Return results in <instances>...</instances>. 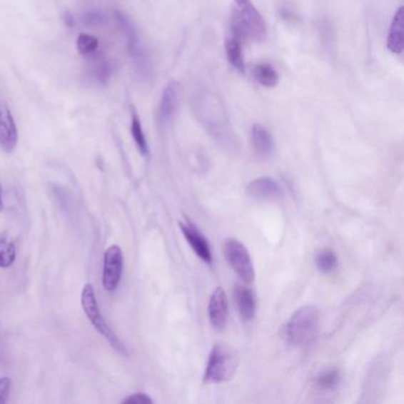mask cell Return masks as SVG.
I'll return each mask as SVG.
<instances>
[{
    "instance_id": "cell-1",
    "label": "cell",
    "mask_w": 404,
    "mask_h": 404,
    "mask_svg": "<svg viewBox=\"0 0 404 404\" xmlns=\"http://www.w3.org/2000/svg\"><path fill=\"white\" fill-rule=\"evenodd\" d=\"M231 34L242 41L262 42L267 37V25L251 0H235L231 12Z\"/></svg>"
},
{
    "instance_id": "cell-2",
    "label": "cell",
    "mask_w": 404,
    "mask_h": 404,
    "mask_svg": "<svg viewBox=\"0 0 404 404\" xmlns=\"http://www.w3.org/2000/svg\"><path fill=\"white\" fill-rule=\"evenodd\" d=\"M320 313L317 307L303 306L292 314L285 326V339L296 348L308 346L317 339Z\"/></svg>"
},
{
    "instance_id": "cell-3",
    "label": "cell",
    "mask_w": 404,
    "mask_h": 404,
    "mask_svg": "<svg viewBox=\"0 0 404 404\" xmlns=\"http://www.w3.org/2000/svg\"><path fill=\"white\" fill-rule=\"evenodd\" d=\"M238 366L236 352L229 346L217 344L210 352L209 360L204 373V382L208 384H220L231 380Z\"/></svg>"
},
{
    "instance_id": "cell-4",
    "label": "cell",
    "mask_w": 404,
    "mask_h": 404,
    "mask_svg": "<svg viewBox=\"0 0 404 404\" xmlns=\"http://www.w3.org/2000/svg\"><path fill=\"white\" fill-rule=\"evenodd\" d=\"M81 305H82V308H84V314L88 318V320L91 321V324L93 325V328L112 345L113 348H116V351L120 352L122 355H127V348L118 339L116 332L109 328L107 321L102 317L98 299L95 296L94 287L91 283L84 285V289H82Z\"/></svg>"
},
{
    "instance_id": "cell-5",
    "label": "cell",
    "mask_w": 404,
    "mask_h": 404,
    "mask_svg": "<svg viewBox=\"0 0 404 404\" xmlns=\"http://www.w3.org/2000/svg\"><path fill=\"white\" fill-rule=\"evenodd\" d=\"M223 251L228 263L237 276L243 283H253L255 279L254 265L246 246L236 238H228L224 242Z\"/></svg>"
},
{
    "instance_id": "cell-6",
    "label": "cell",
    "mask_w": 404,
    "mask_h": 404,
    "mask_svg": "<svg viewBox=\"0 0 404 404\" xmlns=\"http://www.w3.org/2000/svg\"><path fill=\"white\" fill-rule=\"evenodd\" d=\"M116 17L118 19V24L121 25L122 30L125 32L126 39H127V50H128L129 56L136 64V70L143 76H147L151 70L150 59L147 56L145 49L140 44L139 37H138L136 29L129 21L128 18L126 17L125 14L120 11H116Z\"/></svg>"
},
{
    "instance_id": "cell-7",
    "label": "cell",
    "mask_w": 404,
    "mask_h": 404,
    "mask_svg": "<svg viewBox=\"0 0 404 404\" xmlns=\"http://www.w3.org/2000/svg\"><path fill=\"white\" fill-rule=\"evenodd\" d=\"M123 271V255L118 246L107 248L103 255L102 269V286L108 293L116 292L121 281Z\"/></svg>"
},
{
    "instance_id": "cell-8",
    "label": "cell",
    "mask_w": 404,
    "mask_h": 404,
    "mask_svg": "<svg viewBox=\"0 0 404 404\" xmlns=\"http://www.w3.org/2000/svg\"><path fill=\"white\" fill-rule=\"evenodd\" d=\"M210 324L217 331H222L226 328L229 319V303L227 294L222 287H217L210 296L209 307Z\"/></svg>"
},
{
    "instance_id": "cell-9",
    "label": "cell",
    "mask_w": 404,
    "mask_h": 404,
    "mask_svg": "<svg viewBox=\"0 0 404 404\" xmlns=\"http://www.w3.org/2000/svg\"><path fill=\"white\" fill-rule=\"evenodd\" d=\"M179 227H181V233H183L185 238L188 241L190 247L192 248V251H195L196 255L202 261L206 262L208 265H211L213 263L211 248H210L208 240L203 236L202 233L188 218L179 222Z\"/></svg>"
},
{
    "instance_id": "cell-10",
    "label": "cell",
    "mask_w": 404,
    "mask_h": 404,
    "mask_svg": "<svg viewBox=\"0 0 404 404\" xmlns=\"http://www.w3.org/2000/svg\"><path fill=\"white\" fill-rule=\"evenodd\" d=\"M18 143V129L6 102L0 101V147L6 153L14 152Z\"/></svg>"
},
{
    "instance_id": "cell-11",
    "label": "cell",
    "mask_w": 404,
    "mask_h": 404,
    "mask_svg": "<svg viewBox=\"0 0 404 404\" xmlns=\"http://www.w3.org/2000/svg\"><path fill=\"white\" fill-rule=\"evenodd\" d=\"M181 86L172 81L166 86L161 95V105L158 109V121L161 126L166 125L173 118L181 105Z\"/></svg>"
},
{
    "instance_id": "cell-12",
    "label": "cell",
    "mask_w": 404,
    "mask_h": 404,
    "mask_svg": "<svg viewBox=\"0 0 404 404\" xmlns=\"http://www.w3.org/2000/svg\"><path fill=\"white\" fill-rule=\"evenodd\" d=\"M248 195L256 199H279L283 197V188L272 178L261 177L251 181L247 186Z\"/></svg>"
},
{
    "instance_id": "cell-13",
    "label": "cell",
    "mask_w": 404,
    "mask_h": 404,
    "mask_svg": "<svg viewBox=\"0 0 404 404\" xmlns=\"http://www.w3.org/2000/svg\"><path fill=\"white\" fill-rule=\"evenodd\" d=\"M233 298L241 319L243 321L253 320L256 313V300L251 289L243 285H236L233 289Z\"/></svg>"
},
{
    "instance_id": "cell-14",
    "label": "cell",
    "mask_w": 404,
    "mask_h": 404,
    "mask_svg": "<svg viewBox=\"0 0 404 404\" xmlns=\"http://www.w3.org/2000/svg\"><path fill=\"white\" fill-rule=\"evenodd\" d=\"M251 143L258 157L266 159L271 157L274 151V140L268 129L263 126L255 123L251 127Z\"/></svg>"
},
{
    "instance_id": "cell-15",
    "label": "cell",
    "mask_w": 404,
    "mask_h": 404,
    "mask_svg": "<svg viewBox=\"0 0 404 404\" xmlns=\"http://www.w3.org/2000/svg\"><path fill=\"white\" fill-rule=\"evenodd\" d=\"M404 32V7L398 9L391 23L389 37H388V49L393 54H401L403 51Z\"/></svg>"
},
{
    "instance_id": "cell-16",
    "label": "cell",
    "mask_w": 404,
    "mask_h": 404,
    "mask_svg": "<svg viewBox=\"0 0 404 404\" xmlns=\"http://www.w3.org/2000/svg\"><path fill=\"white\" fill-rule=\"evenodd\" d=\"M226 50H227L228 61L233 69H236L238 73L243 74L246 71V66H244L243 53H242V41L237 36L231 34L228 37Z\"/></svg>"
},
{
    "instance_id": "cell-17",
    "label": "cell",
    "mask_w": 404,
    "mask_h": 404,
    "mask_svg": "<svg viewBox=\"0 0 404 404\" xmlns=\"http://www.w3.org/2000/svg\"><path fill=\"white\" fill-rule=\"evenodd\" d=\"M254 79L266 88H274L279 84V74L268 63H260L255 66Z\"/></svg>"
},
{
    "instance_id": "cell-18",
    "label": "cell",
    "mask_w": 404,
    "mask_h": 404,
    "mask_svg": "<svg viewBox=\"0 0 404 404\" xmlns=\"http://www.w3.org/2000/svg\"><path fill=\"white\" fill-rule=\"evenodd\" d=\"M131 133H132L133 140H134L138 150L140 151V153L143 154V157H148L150 156V148H148L146 136H145V133H143V126H141L139 116L136 114V109H132Z\"/></svg>"
},
{
    "instance_id": "cell-19",
    "label": "cell",
    "mask_w": 404,
    "mask_h": 404,
    "mask_svg": "<svg viewBox=\"0 0 404 404\" xmlns=\"http://www.w3.org/2000/svg\"><path fill=\"white\" fill-rule=\"evenodd\" d=\"M315 266L324 274L333 272L338 266V258H337L335 251L328 249V248L320 249L315 254Z\"/></svg>"
},
{
    "instance_id": "cell-20",
    "label": "cell",
    "mask_w": 404,
    "mask_h": 404,
    "mask_svg": "<svg viewBox=\"0 0 404 404\" xmlns=\"http://www.w3.org/2000/svg\"><path fill=\"white\" fill-rule=\"evenodd\" d=\"M342 376L337 369H328L318 375L315 378V385L318 389L324 391L335 390L339 387Z\"/></svg>"
},
{
    "instance_id": "cell-21",
    "label": "cell",
    "mask_w": 404,
    "mask_h": 404,
    "mask_svg": "<svg viewBox=\"0 0 404 404\" xmlns=\"http://www.w3.org/2000/svg\"><path fill=\"white\" fill-rule=\"evenodd\" d=\"M16 260V246L14 242L1 238L0 240V268H9Z\"/></svg>"
},
{
    "instance_id": "cell-22",
    "label": "cell",
    "mask_w": 404,
    "mask_h": 404,
    "mask_svg": "<svg viewBox=\"0 0 404 404\" xmlns=\"http://www.w3.org/2000/svg\"><path fill=\"white\" fill-rule=\"evenodd\" d=\"M76 48L77 51L81 55H84V56L91 55V54H94L98 50V37L89 35V34H80L79 37H77Z\"/></svg>"
},
{
    "instance_id": "cell-23",
    "label": "cell",
    "mask_w": 404,
    "mask_h": 404,
    "mask_svg": "<svg viewBox=\"0 0 404 404\" xmlns=\"http://www.w3.org/2000/svg\"><path fill=\"white\" fill-rule=\"evenodd\" d=\"M112 74L113 66L109 61H101L95 66L94 75L100 84H108L109 79L112 77Z\"/></svg>"
},
{
    "instance_id": "cell-24",
    "label": "cell",
    "mask_w": 404,
    "mask_h": 404,
    "mask_svg": "<svg viewBox=\"0 0 404 404\" xmlns=\"http://www.w3.org/2000/svg\"><path fill=\"white\" fill-rule=\"evenodd\" d=\"M84 24L89 26H95V25H103L108 21V17L106 16L105 12L100 10L87 11L82 17Z\"/></svg>"
},
{
    "instance_id": "cell-25",
    "label": "cell",
    "mask_w": 404,
    "mask_h": 404,
    "mask_svg": "<svg viewBox=\"0 0 404 404\" xmlns=\"http://www.w3.org/2000/svg\"><path fill=\"white\" fill-rule=\"evenodd\" d=\"M122 404H152L153 400L147 394L143 393H136V394L131 395L125 400H122Z\"/></svg>"
},
{
    "instance_id": "cell-26",
    "label": "cell",
    "mask_w": 404,
    "mask_h": 404,
    "mask_svg": "<svg viewBox=\"0 0 404 404\" xmlns=\"http://www.w3.org/2000/svg\"><path fill=\"white\" fill-rule=\"evenodd\" d=\"M11 380L10 377H1L0 378V404H5L7 402V398L10 394Z\"/></svg>"
},
{
    "instance_id": "cell-27",
    "label": "cell",
    "mask_w": 404,
    "mask_h": 404,
    "mask_svg": "<svg viewBox=\"0 0 404 404\" xmlns=\"http://www.w3.org/2000/svg\"><path fill=\"white\" fill-rule=\"evenodd\" d=\"M63 21H64V24L68 26V28H74V25H75V17H74V14L70 12V11H66L64 14H63Z\"/></svg>"
},
{
    "instance_id": "cell-28",
    "label": "cell",
    "mask_w": 404,
    "mask_h": 404,
    "mask_svg": "<svg viewBox=\"0 0 404 404\" xmlns=\"http://www.w3.org/2000/svg\"><path fill=\"white\" fill-rule=\"evenodd\" d=\"M4 210V199H3V190H1V185H0V211Z\"/></svg>"
}]
</instances>
